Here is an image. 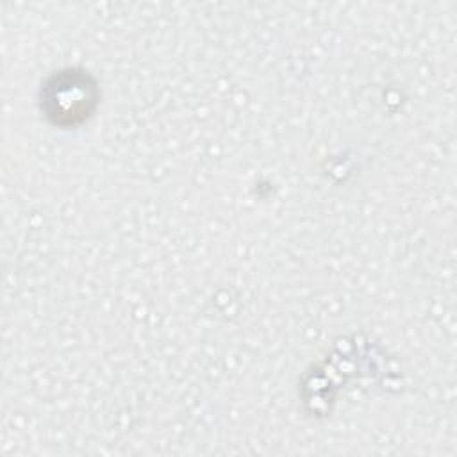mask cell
I'll use <instances>...</instances> for the list:
<instances>
[{
  "label": "cell",
  "instance_id": "cell-1",
  "mask_svg": "<svg viewBox=\"0 0 457 457\" xmlns=\"http://www.w3.org/2000/svg\"><path fill=\"white\" fill-rule=\"evenodd\" d=\"M93 100V87L86 84V77L82 75H62L55 79L45 96L48 114L55 116L59 123H62L64 118L73 121L77 116H84Z\"/></svg>",
  "mask_w": 457,
  "mask_h": 457
}]
</instances>
